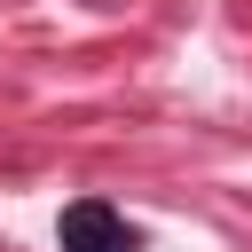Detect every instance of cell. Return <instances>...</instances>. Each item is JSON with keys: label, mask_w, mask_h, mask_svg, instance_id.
I'll return each mask as SVG.
<instances>
[{"label": "cell", "mask_w": 252, "mask_h": 252, "mask_svg": "<svg viewBox=\"0 0 252 252\" xmlns=\"http://www.w3.org/2000/svg\"><path fill=\"white\" fill-rule=\"evenodd\" d=\"M55 244H63V252H134L142 236H134V220H126L118 205H102V197H79V205H63V220H55Z\"/></svg>", "instance_id": "cell-1"}]
</instances>
